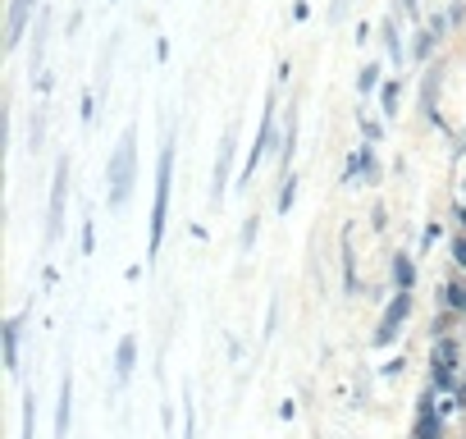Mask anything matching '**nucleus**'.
Wrapping results in <instances>:
<instances>
[{
  "mask_svg": "<svg viewBox=\"0 0 466 439\" xmlns=\"http://www.w3.org/2000/svg\"><path fill=\"white\" fill-rule=\"evenodd\" d=\"M251 242H256V220H247V229H242V252H247Z\"/></svg>",
  "mask_w": 466,
  "mask_h": 439,
  "instance_id": "obj_20",
  "label": "nucleus"
},
{
  "mask_svg": "<svg viewBox=\"0 0 466 439\" xmlns=\"http://www.w3.org/2000/svg\"><path fill=\"white\" fill-rule=\"evenodd\" d=\"M46 28H51V14L42 10V19H37V42H33V74L42 69V51H46Z\"/></svg>",
  "mask_w": 466,
  "mask_h": 439,
  "instance_id": "obj_13",
  "label": "nucleus"
},
{
  "mask_svg": "<svg viewBox=\"0 0 466 439\" xmlns=\"http://www.w3.org/2000/svg\"><path fill=\"white\" fill-rule=\"evenodd\" d=\"M5 366L19 375V320H10V325H5Z\"/></svg>",
  "mask_w": 466,
  "mask_h": 439,
  "instance_id": "obj_11",
  "label": "nucleus"
},
{
  "mask_svg": "<svg viewBox=\"0 0 466 439\" xmlns=\"http://www.w3.org/2000/svg\"><path fill=\"white\" fill-rule=\"evenodd\" d=\"M347 14V0H334V5H329V23H338Z\"/></svg>",
  "mask_w": 466,
  "mask_h": 439,
  "instance_id": "obj_21",
  "label": "nucleus"
},
{
  "mask_svg": "<svg viewBox=\"0 0 466 439\" xmlns=\"http://www.w3.org/2000/svg\"><path fill=\"white\" fill-rule=\"evenodd\" d=\"M384 46H389L393 65H402V42H398V28H393V23H384Z\"/></svg>",
  "mask_w": 466,
  "mask_h": 439,
  "instance_id": "obj_14",
  "label": "nucleus"
},
{
  "mask_svg": "<svg viewBox=\"0 0 466 439\" xmlns=\"http://www.w3.org/2000/svg\"><path fill=\"white\" fill-rule=\"evenodd\" d=\"M407 311H412V293H402V288H398V297L389 302L380 329H375V343H393V339H398V329H402V320H407Z\"/></svg>",
  "mask_w": 466,
  "mask_h": 439,
  "instance_id": "obj_4",
  "label": "nucleus"
},
{
  "mask_svg": "<svg viewBox=\"0 0 466 439\" xmlns=\"http://www.w3.org/2000/svg\"><path fill=\"white\" fill-rule=\"evenodd\" d=\"M169 183H174V142L160 147V165H156V206H151V252H160L165 238V210H169Z\"/></svg>",
  "mask_w": 466,
  "mask_h": 439,
  "instance_id": "obj_2",
  "label": "nucleus"
},
{
  "mask_svg": "<svg viewBox=\"0 0 466 439\" xmlns=\"http://www.w3.org/2000/svg\"><path fill=\"white\" fill-rule=\"evenodd\" d=\"M357 88H361V97H370V92L380 88V69L366 65V69H361V78H357Z\"/></svg>",
  "mask_w": 466,
  "mask_h": 439,
  "instance_id": "obj_15",
  "label": "nucleus"
},
{
  "mask_svg": "<svg viewBox=\"0 0 466 439\" xmlns=\"http://www.w3.org/2000/svg\"><path fill=\"white\" fill-rule=\"evenodd\" d=\"M183 417H188V426H183V439H192V403H188V394H183Z\"/></svg>",
  "mask_w": 466,
  "mask_h": 439,
  "instance_id": "obj_22",
  "label": "nucleus"
},
{
  "mask_svg": "<svg viewBox=\"0 0 466 439\" xmlns=\"http://www.w3.org/2000/svg\"><path fill=\"white\" fill-rule=\"evenodd\" d=\"M23 439H33V398H23Z\"/></svg>",
  "mask_w": 466,
  "mask_h": 439,
  "instance_id": "obj_18",
  "label": "nucleus"
},
{
  "mask_svg": "<svg viewBox=\"0 0 466 439\" xmlns=\"http://www.w3.org/2000/svg\"><path fill=\"white\" fill-rule=\"evenodd\" d=\"M133 362H138V339H119V352H115V375H119V380H128L133 375Z\"/></svg>",
  "mask_w": 466,
  "mask_h": 439,
  "instance_id": "obj_10",
  "label": "nucleus"
},
{
  "mask_svg": "<svg viewBox=\"0 0 466 439\" xmlns=\"http://www.w3.org/2000/svg\"><path fill=\"white\" fill-rule=\"evenodd\" d=\"M28 14H33V0H14V5H10V23H5V33H10V37H5V46H19Z\"/></svg>",
  "mask_w": 466,
  "mask_h": 439,
  "instance_id": "obj_8",
  "label": "nucleus"
},
{
  "mask_svg": "<svg viewBox=\"0 0 466 439\" xmlns=\"http://www.w3.org/2000/svg\"><path fill=\"white\" fill-rule=\"evenodd\" d=\"M384 115H398V83L384 88Z\"/></svg>",
  "mask_w": 466,
  "mask_h": 439,
  "instance_id": "obj_17",
  "label": "nucleus"
},
{
  "mask_svg": "<svg viewBox=\"0 0 466 439\" xmlns=\"http://www.w3.org/2000/svg\"><path fill=\"white\" fill-rule=\"evenodd\" d=\"M65 197H69V160L55 165V188H51V210H46V238H60V220H65Z\"/></svg>",
  "mask_w": 466,
  "mask_h": 439,
  "instance_id": "obj_3",
  "label": "nucleus"
},
{
  "mask_svg": "<svg viewBox=\"0 0 466 439\" xmlns=\"http://www.w3.org/2000/svg\"><path fill=\"white\" fill-rule=\"evenodd\" d=\"M453 375H457V343L439 339L434 343V384H439V389H453Z\"/></svg>",
  "mask_w": 466,
  "mask_h": 439,
  "instance_id": "obj_5",
  "label": "nucleus"
},
{
  "mask_svg": "<svg viewBox=\"0 0 466 439\" xmlns=\"http://www.w3.org/2000/svg\"><path fill=\"white\" fill-rule=\"evenodd\" d=\"M430 46H434V28H430V33H421V37H416V55L425 60V55H430Z\"/></svg>",
  "mask_w": 466,
  "mask_h": 439,
  "instance_id": "obj_19",
  "label": "nucleus"
},
{
  "mask_svg": "<svg viewBox=\"0 0 466 439\" xmlns=\"http://www.w3.org/2000/svg\"><path fill=\"white\" fill-rule=\"evenodd\" d=\"M133 179H138V129H124L119 147L110 156V206H124L133 192Z\"/></svg>",
  "mask_w": 466,
  "mask_h": 439,
  "instance_id": "obj_1",
  "label": "nucleus"
},
{
  "mask_svg": "<svg viewBox=\"0 0 466 439\" xmlns=\"http://www.w3.org/2000/svg\"><path fill=\"white\" fill-rule=\"evenodd\" d=\"M444 293H448V307H453V311H466V288L462 284H448Z\"/></svg>",
  "mask_w": 466,
  "mask_h": 439,
  "instance_id": "obj_16",
  "label": "nucleus"
},
{
  "mask_svg": "<svg viewBox=\"0 0 466 439\" xmlns=\"http://www.w3.org/2000/svg\"><path fill=\"white\" fill-rule=\"evenodd\" d=\"M393 279H398L402 293H412V284H416V265H412V256H398V261H393Z\"/></svg>",
  "mask_w": 466,
  "mask_h": 439,
  "instance_id": "obj_12",
  "label": "nucleus"
},
{
  "mask_svg": "<svg viewBox=\"0 0 466 439\" xmlns=\"http://www.w3.org/2000/svg\"><path fill=\"white\" fill-rule=\"evenodd\" d=\"M69 403H74V384L60 380V403H55V439L69 435Z\"/></svg>",
  "mask_w": 466,
  "mask_h": 439,
  "instance_id": "obj_9",
  "label": "nucleus"
},
{
  "mask_svg": "<svg viewBox=\"0 0 466 439\" xmlns=\"http://www.w3.org/2000/svg\"><path fill=\"white\" fill-rule=\"evenodd\" d=\"M416 439H439V412H434V398H421V412H416Z\"/></svg>",
  "mask_w": 466,
  "mask_h": 439,
  "instance_id": "obj_7",
  "label": "nucleus"
},
{
  "mask_svg": "<svg viewBox=\"0 0 466 439\" xmlns=\"http://www.w3.org/2000/svg\"><path fill=\"white\" fill-rule=\"evenodd\" d=\"M453 252H457V265L466 270V238H457V247H453Z\"/></svg>",
  "mask_w": 466,
  "mask_h": 439,
  "instance_id": "obj_23",
  "label": "nucleus"
},
{
  "mask_svg": "<svg viewBox=\"0 0 466 439\" xmlns=\"http://www.w3.org/2000/svg\"><path fill=\"white\" fill-rule=\"evenodd\" d=\"M228 160H233V133H224V142H219V160H215V188H210V197H224V183H228Z\"/></svg>",
  "mask_w": 466,
  "mask_h": 439,
  "instance_id": "obj_6",
  "label": "nucleus"
}]
</instances>
